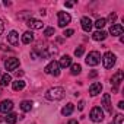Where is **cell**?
I'll return each mask as SVG.
<instances>
[{
    "label": "cell",
    "instance_id": "1",
    "mask_svg": "<svg viewBox=\"0 0 124 124\" xmlns=\"http://www.w3.org/2000/svg\"><path fill=\"white\" fill-rule=\"evenodd\" d=\"M45 98L50 99V101H60V99L64 98V89L61 86H54V88L47 91Z\"/></svg>",
    "mask_w": 124,
    "mask_h": 124
},
{
    "label": "cell",
    "instance_id": "2",
    "mask_svg": "<svg viewBox=\"0 0 124 124\" xmlns=\"http://www.w3.org/2000/svg\"><path fill=\"white\" fill-rule=\"evenodd\" d=\"M86 64L88 66H96L99 64V61H101V54L98 51H91L88 55H86Z\"/></svg>",
    "mask_w": 124,
    "mask_h": 124
},
{
    "label": "cell",
    "instance_id": "3",
    "mask_svg": "<svg viewBox=\"0 0 124 124\" xmlns=\"http://www.w3.org/2000/svg\"><path fill=\"white\" fill-rule=\"evenodd\" d=\"M89 117H91V120L93 123H101L104 120V111H102V108L101 107H93L92 111H91V114H89Z\"/></svg>",
    "mask_w": 124,
    "mask_h": 124
},
{
    "label": "cell",
    "instance_id": "4",
    "mask_svg": "<svg viewBox=\"0 0 124 124\" xmlns=\"http://www.w3.org/2000/svg\"><path fill=\"white\" fill-rule=\"evenodd\" d=\"M44 72L47 73V75H53V76H58L60 75V66H58V63L57 61H50V63L45 66V69H44Z\"/></svg>",
    "mask_w": 124,
    "mask_h": 124
},
{
    "label": "cell",
    "instance_id": "5",
    "mask_svg": "<svg viewBox=\"0 0 124 124\" xmlns=\"http://www.w3.org/2000/svg\"><path fill=\"white\" fill-rule=\"evenodd\" d=\"M102 63H104V67L105 69H111L115 64V55L111 51H107L104 54V57H102Z\"/></svg>",
    "mask_w": 124,
    "mask_h": 124
},
{
    "label": "cell",
    "instance_id": "6",
    "mask_svg": "<svg viewBox=\"0 0 124 124\" xmlns=\"http://www.w3.org/2000/svg\"><path fill=\"white\" fill-rule=\"evenodd\" d=\"M123 78H124V73L123 70H118L114 73L112 79H111V85H112V92H117L118 91V85L123 82Z\"/></svg>",
    "mask_w": 124,
    "mask_h": 124
},
{
    "label": "cell",
    "instance_id": "7",
    "mask_svg": "<svg viewBox=\"0 0 124 124\" xmlns=\"http://www.w3.org/2000/svg\"><path fill=\"white\" fill-rule=\"evenodd\" d=\"M57 16H58V26H61V28L67 26L70 23V21H72V18H70V15L67 12H58Z\"/></svg>",
    "mask_w": 124,
    "mask_h": 124
},
{
    "label": "cell",
    "instance_id": "8",
    "mask_svg": "<svg viewBox=\"0 0 124 124\" xmlns=\"http://www.w3.org/2000/svg\"><path fill=\"white\" fill-rule=\"evenodd\" d=\"M18 66H19V58H16V57H10V58H8L5 61L6 70H16Z\"/></svg>",
    "mask_w": 124,
    "mask_h": 124
},
{
    "label": "cell",
    "instance_id": "9",
    "mask_svg": "<svg viewBox=\"0 0 124 124\" xmlns=\"http://www.w3.org/2000/svg\"><path fill=\"white\" fill-rule=\"evenodd\" d=\"M57 54V48L55 47H53V45H48V47H45L42 51H41V57H44V58H50V57H53V55H55Z\"/></svg>",
    "mask_w": 124,
    "mask_h": 124
},
{
    "label": "cell",
    "instance_id": "10",
    "mask_svg": "<svg viewBox=\"0 0 124 124\" xmlns=\"http://www.w3.org/2000/svg\"><path fill=\"white\" fill-rule=\"evenodd\" d=\"M12 108H13V102H12L10 99H5V101L0 102V112L8 114V112L12 111Z\"/></svg>",
    "mask_w": 124,
    "mask_h": 124
},
{
    "label": "cell",
    "instance_id": "11",
    "mask_svg": "<svg viewBox=\"0 0 124 124\" xmlns=\"http://www.w3.org/2000/svg\"><path fill=\"white\" fill-rule=\"evenodd\" d=\"M26 25H28L31 29H42V26H44V23H42L39 19H34V18H29V19L26 21Z\"/></svg>",
    "mask_w": 124,
    "mask_h": 124
},
{
    "label": "cell",
    "instance_id": "12",
    "mask_svg": "<svg viewBox=\"0 0 124 124\" xmlns=\"http://www.w3.org/2000/svg\"><path fill=\"white\" fill-rule=\"evenodd\" d=\"M80 25H82V29L86 31V32H91L92 31V26H93V22L88 18V16H83L80 19Z\"/></svg>",
    "mask_w": 124,
    "mask_h": 124
},
{
    "label": "cell",
    "instance_id": "13",
    "mask_svg": "<svg viewBox=\"0 0 124 124\" xmlns=\"http://www.w3.org/2000/svg\"><path fill=\"white\" fill-rule=\"evenodd\" d=\"M102 105H104V108H105L107 112L112 114V107H111V96H109V93H104V96H102Z\"/></svg>",
    "mask_w": 124,
    "mask_h": 124
},
{
    "label": "cell",
    "instance_id": "14",
    "mask_svg": "<svg viewBox=\"0 0 124 124\" xmlns=\"http://www.w3.org/2000/svg\"><path fill=\"white\" fill-rule=\"evenodd\" d=\"M102 92V85L99 83V82H93L91 86H89V93L92 95V96H96L98 93H101Z\"/></svg>",
    "mask_w": 124,
    "mask_h": 124
},
{
    "label": "cell",
    "instance_id": "15",
    "mask_svg": "<svg viewBox=\"0 0 124 124\" xmlns=\"http://www.w3.org/2000/svg\"><path fill=\"white\" fill-rule=\"evenodd\" d=\"M123 26L120 25V23H114V25H111V28H109V34L112 35V37H118V35H123Z\"/></svg>",
    "mask_w": 124,
    "mask_h": 124
},
{
    "label": "cell",
    "instance_id": "16",
    "mask_svg": "<svg viewBox=\"0 0 124 124\" xmlns=\"http://www.w3.org/2000/svg\"><path fill=\"white\" fill-rule=\"evenodd\" d=\"M8 41L12 44V45H18L19 44V35L16 31H10L9 35H8Z\"/></svg>",
    "mask_w": 124,
    "mask_h": 124
},
{
    "label": "cell",
    "instance_id": "17",
    "mask_svg": "<svg viewBox=\"0 0 124 124\" xmlns=\"http://www.w3.org/2000/svg\"><path fill=\"white\" fill-rule=\"evenodd\" d=\"M60 67H69L72 66V57L70 55H63L60 58V63H58Z\"/></svg>",
    "mask_w": 124,
    "mask_h": 124
},
{
    "label": "cell",
    "instance_id": "18",
    "mask_svg": "<svg viewBox=\"0 0 124 124\" xmlns=\"http://www.w3.org/2000/svg\"><path fill=\"white\" fill-rule=\"evenodd\" d=\"M92 38H93L95 41H104V39L107 38V32L102 31V29H99V31H96V32H93Z\"/></svg>",
    "mask_w": 124,
    "mask_h": 124
},
{
    "label": "cell",
    "instance_id": "19",
    "mask_svg": "<svg viewBox=\"0 0 124 124\" xmlns=\"http://www.w3.org/2000/svg\"><path fill=\"white\" fill-rule=\"evenodd\" d=\"M32 41H34V34L29 32V31L23 32V35H22V42H23V44H31Z\"/></svg>",
    "mask_w": 124,
    "mask_h": 124
},
{
    "label": "cell",
    "instance_id": "20",
    "mask_svg": "<svg viewBox=\"0 0 124 124\" xmlns=\"http://www.w3.org/2000/svg\"><path fill=\"white\" fill-rule=\"evenodd\" d=\"M5 121H6L8 124H15V123L18 121V115H16L15 112H8L6 117H5Z\"/></svg>",
    "mask_w": 124,
    "mask_h": 124
},
{
    "label": "cell",
    "instance_id": "21",
    "mask_svg": "<svg viewBox=\"0 0 124 124\" xmlns=\"http://www.w3.org/2000/svg\"><path fill=\"white\" fill-rule=\"evenodd\" d=\"M21 109H22L23 112L31 111V109H32V102H31V101H22V102H21Z\"/></svg>",
    "mask_w": 124,
    "mask_h": 124
},
{
    "label": "cell",
    "instance_id": "22",
    "mask_svg": "<svg viewBox=\"0 0 124 124\" xmlns=\"http://www.w3.org/2000/svg\"><path fill=\"white\" fill-rule=\"evenodd\" d=\"M73 109H75V105H73V104H67L63 109H61V114L67 117V115H70V114L73 112Z\"/></svg>",
    "mask_w": 124,
    "mask_h": 124
},
{
    "label": "cell",
    "instance_id": "23",
    "mask_svg": "<svg viewBox=\"0 0 124 124\" xmlns=\"http://www.w3.org/2000/svg\"><path fill=\"white\" fill-rule=\"evenodd\" d=\"M12 88H13V91H22V89L25 88V82H23V80L12 82Z\"/></svg>",
    "mask_w": 124,
    "mask_h": 124
},
{
    "label": "cell",
    "instance_id": "24",
    "mask_svg": "<svg viewBox=\"0 0 124 124\" xmlns=\"http://www.w3.org/2000/svg\"><path fill=\"white\" fill-rule=\"evenodd\" d=\"M10 82H12V78H10L9 73H6V75L2 76V82H0V83H2V86H8Z\"/></svg>",
    "mask_w": 124,
    "mask_h": 124
},
{
    "label": "cell",
    "instance_id": "25",
    "mask_svg": "<svg viewBox=\"0 0 124 124\" xmlns=\"http://www.w3.org/2000/svg\"><path fill=\"white\" fill-rule=\"evenodd\" d=\"M80 72H82V66H80V64H72V70H70V73H72L73 76L79 75Z\"/></svg>",
    "mask_w": 124,
    "mask_h": 124
},
{
    "label": "cell",
    "instance_id": "26",
    "mask_svg": "<svg viewBox=\"0 0 124 124\" xmlns=\"http://www.w3.org/2000/svg\"><path fill=\"white\" fill-rule=\"evenodd\" d=\"M93 25H95V26L98 28V31H99V29H102V28H104V26L107 25V19H104V18H101V19H98V21H96V22H95Z\"/></svg>",
    "mask_w": 124,
    "mask_h": 124
},
{
    "label": "cell",
    "instance_id": "27",
    "mask_svg": "<svg viewBox=\"0 0 124 124\" xmlns=\"http://www.w3.org/2000/svg\"><path fill=\"white\" fill-rule=\"evenodd\" d=\"M55 34V29L54 28H45V31H44V35L45 37H53Z\"/></svg>",
    "mask_w": 124,
    "mask_h": 124
},
{
    "label": "cell",
    "instance_id": "28",
    "mask_svg": "<svg viewBox=\"0 0 124 124\" xmlns=\"http://www.w3.org/2000/svg\"><path fill=\"white\" fill-rule=\"evenodd\" d=\"M83 53H85V47H78V48L75 50V55H76V57L83 55Z\"/></svg>",
    "mask_w": 124,
    "mask_h": 124
},
{
    "label": "cell",
    "instance_id": "29",
    "mask_svg": "<svg viewBox=\"0 0 124 124\" xmlns=\"http://www.w3.org/2000/svg\"><path fill=\"white\" fill-rule=\"evenodd\" d=\"M121 123H123V114H117V115H115L114 124H121Z\"/></svg>",
    "mask_w": 124,
    "mask_h": 124
},
{
    "label": "cell",
    "instance_id": "30",
    "mask_svg": "<svg viewBox=\"0 0 124 124\" xmlns=\"http://www.w3.org/2000/svg\"><path fill=\"white\" fill-rule=\"evenodd\" d=\"M73 34H75V31H73V29H64V32H63V35H64V37H72Z\"/></svg>",
    "mask_w": 124,
    "mask_h": 124
},
{
    "label": "cell",
    "instance_id": "31",
    "mask_svg": "<svg viewBox=\"0 0 124 124\" xmlns=\"http://www.w3.org/2000/svg\"><path fill=\"white\" fill-rule=\"evenodd\" d=\"M115 19H117V15H115V13H109V16H108V21H109V22H114Z\"/></svg>",
    "mask_w": 124,
    "mask_h": 124
},
{
    "label": "cell",
    "instance_id": "32",
    "mask_svg": "<svg viewBox=\"0 0 124 124\" xmlns=\"http://www.w3.org/2000/svg\"><path fill=\"white\" fill-rule=\"evenodd\" d=\"M31 57H32V58H34V60H37V58H38V57H39V54H38V53H37V51H32V53H31Z\"/></svg>",
    "mask_w": 124,
    "mask_h": 124
},
{
    "label": "cell",
    "instance_id": "33",
    "mask_svg": "<svg viewBox=\"0 0 124 124\" xmlns=\"http://www.w3.org/2000/svg\"><path fill=\"white\" fill-rule=\"evenodd\" d=\"M3 31H5V25H3V22H2V19H0V35L3 34Z\"/></svg>",
    "mask_w": 124,
    "mask_h": 124
},
{
    "label": "cell",
    "instance_id": "34",
    "mask_svg": "<svg viewBox=\"0 0 124 124\" xmlns=\"http://www.w3.org/2000/svg\"><path fill=\"white\" fill-rule=\"evenodd\" d=\"M96 75H98V72H95V70H92V72L89 73V78H96Z\"/></svg>",
    "mask_w": 124,
    "mask_h": 124
},
{
    "label": "cell",
    "instance_id": "35",
    "mask_svg": "<svg viewBox=\"0 0 124 124\" xmlns=\"http://www.w3.org/2000/svg\"><path fill=\"white\" fill-rule=\"evenodd\" d=\"M73 5H75L73 2H67V3H64V6H66V8H72Z\"/></svg>",
    "mask_w": 124,
    "mask_h": 124
},
{
    "label": "cell",
    "instance_id": "36",
    "mask_svg": "<svg viewBox=\"0 0 124 124\" xmlns=\"http://www.w3.org/2000/svg\"><path fill=\"white\" fill-rule=\"evenodd\" d=\"M83 107H85V102H83V101H80V102H79V109L82 111V109H83Z\"/></svg>",
    "mask_w": 124,
    "mask_h": 124
},
{
    "label": "cell",
    "instance_id": "37",
    "mask_svg": "<svg viewBox=\"0 0 124 124\" xmlns=\"http://www.w3.org/2000/svg\"><path fill=\"white\" fill-rule=\"evenodd\" d=\"M16 76H18V78H21V76H23V72H22V70H19V72H16Z\"/></svg>",
    "mask_w": 124,
    "mask_h": 124
},
{
    "label": "cell",
    "instance_id": "38",
    "mask_svg": "<svg viewBox=\"0 0 124 124\" xmlns=\"http://www.w3.org/2000/svg\"><path fill=\"white\" fill-rule=\"evenodd\" d=\"M118 108H124V102H123V101L118 102Z\"/></svg>",
    "mask_w": 124,
    "mask_h": 124
},
{
    "label": "cell",
    "instance_id": "39",
    "mask_svg": "<svg viewBox=\"0 0 124 124\" xmlns=\"http://www.w3.org/2000/svg\"><path fill=\"white\" fill-rule=\"evenodd\" d=\"M69 124H78V121H76V120H70Z\"/></svg>",
    "mask_w": 124,
    "mask_h": 124
},
{
    "label": "cell",
    "instance_id": "40",
    "mask_svg": "<svg viewBox=\"0 0 124 124\" xmlns=\"http://www.w3.org/2000/svg\"><path fill=\"white\" fill-rule=\"evenodd\" d=\"M109 124H114V123H109Z\"/></svg>",
    "mask_w": 124,
    "mask_h": 124
}]
</instances>
